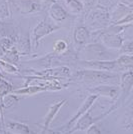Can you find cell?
<instances>
[{"instance_id": "ba28073f", "label": "cell", "mask_w": 133, "mask_h": 134, "mask_svg": "<svg viewBox=\"0 0 133 134\" xmlns=\"http://www.w3.org/2000/svg\"><path fill=\"white\" fill-rule=\"evenodd\" d=\"M45 89L46 88H41V87H38V86H31V87H28V88L16 90L14 92V94H35L37 92L44 91Z\"/></svg>"}, {"instance_id": "52a82bcc", "label": "cell", "mask_w": 133, "mask_h": 134, "mask_svg": "<svg viewBox=\"0 0 133 134\" xmlns=\"http://www.w3.org/2000/svg\"><path fill=\"white\" fill-rule=\"evenodd\" d=\"M131 85H132V75L130 73L124 74V76L122 77V90L125 95L128 94L129 90L131 89Z\"/></svg>"}, {"instance_id": "5b68a950", "label": "cell", "mask_w": 133, "mask_h": 134, "mask_svg": "<svg viewBox=\"0 0 133 134\" xmlns=\"http://www.w3.org/2000/svg\"><path fill=\"white\" fill-rule=\"evenodd\" d=\"M6 128L12 134H36L28 127L26 124L17 121H7Z\"/></svg>"}, {"instance_id": "7a4b0ae2", "label": "cell", "mask_w": 133, "mask_h": 134, "mask_svg": "<svg viewBox=\"0 0 133 134\" xmlns=\"http://www.w3.org/2000/svg\"><path fill=\"white\" fill-rule=\"evenodd\" d=\"M97 98H98V95H96V94L89 95L88 97L85 99V101L82 103L81 107H79V109L77 110V112L75 113V115L66 123V125L64 126V128H68V130L71 128L79 118L81 117V116H83L84 114L88 111L90 108H92V106H93V104H94V102L96 101ZM68 130H67V131H68Z\"/></svg>"}, {"instance_id": "277c9868", "label": "cell", "mask_w": 133, "mask_h": 134, "mask_svg": "<svg viewBox=\"0 0 133 134\" xmlns=\"http://www.w3.org/2000/svg\"><path fill=\"white\" fill-rule=\"evenodd\" d=\"M77 76L84 80H88L90 82H98L113 77L112 75H108L100 71H80L77 73Z\"/></svg>"}, {"instance_id": "6da1fadb", "label": "cell", "mask_w": 133, "mask_h": 134, "mask_svg": "<svg viewBox=\"0 0 133 134\" xmlns=\"http://www.w3.org/2000/svg\"><path fill=\"white\" fill-rule=\"evenodd\" d=\"M91 109H92V108H90L88 111L84 114L83 116H81V117L79 118L72 127L67 131L66 134H73V133H75L76 131H83V130H87L91 125H93V124H95V123H97L99 120H101L102 118H104L107 114H109V113L112 111V110L107 111V112H105L104 114H101L100 116H97V117L93 118L91 115H90Z\"/></svg>"}, {"instance_id": "9c48e42d", "label": "cell", "mask_w": 133, "mask_h": 134, "mask_svg": "<svg viewBox=\"0 0 133 134\" xmlns=\"http://www.w3.org/2000/svg\"><path fill=\"white\" fill-rule=\"evenodd\" d=\"M87 134H101L100 133V130L99 128L93 124V125H91L88 129H87Z\"/></svg>"}, {"instance_id": "3957f363", "label": "cell", "mask_w": 133, "mask_h": 134, "mask_svg": "<svg viewBox=\"0 0 133 134\" xmlns=\"http://www.w3.org/2000/svg\"><path fill=\"white\" fill-rule=\"evenodd\" d=\"M67 102L66 99L64 100H59L53 103L52 105H50L49 109H48V112L46 113L44 117V120H43V128H42V134H45L46 131H48L49 129V126L51 122L55 119V117L57 116L58 112L61 109V107H63V105Z\"/></svg>"}, {"instance_id": "8992f818", "label": "cell", "mask_w": 133, "mask_h": 134, "mask_svg": "<svg viewBox=\"0 0 133 134\" xmlns=\"http://www.w3.org/2000/svg\"><path fill=\"white\" fill-rule=\"evenodd\" d=\"M90 92L92 94H96L98 96L102 95V96H107L110 98H116L118 95V88L109 86V85H100V86H96L94 88H91Z\"/></svg>"}]
</instances>
